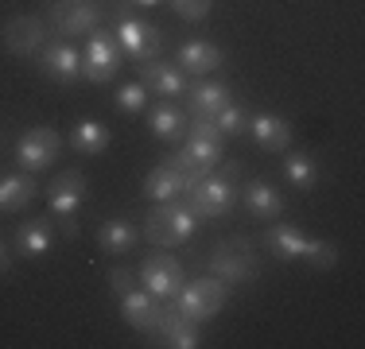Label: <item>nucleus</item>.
<instances>
[{
  "instance_id": "nucleus-1",
  "label": "nucleus",
  "mask_w": 365,
  "mask_h": 349,
  "mask_svg": "<svg viewBox=\"0 0 365 349\" xmlns=\"http://www.w3.org/2000/svg\"><path fill=\"white\" fill-rule=\"evenodd\" d=\"M225 155V136L206 120H187V136H182V147L171 155V163L187 174L190 182H198L202 174H210L222 163Z\"/></svg>"
},
{
  "instance_id": "nucleus-2",
  "label": "nucleus",
  "mask_w": 365,
  "mask_h": 349,
  "mask_svg": "<svg viewBox=\"0 0 365 349\" xmlns=\"http://www.w3.org/2000/svg\"><path fill=\"white\" fill-rule=\"evenodd\" d=\"M264 244L272 256L280 260H307L315 272H330L338 264V249L330 241H319V237H307L303 229L295 225H268L264 229Z\"/></svg>"
},
{
  "instance_id": "nucleus-3",
  "label": "nucleus",
  "mask_w": 365,
  "mask_h": 349,
  "mask_svg": "<svg viewBox=\"0 0 365 349\" xmlns=\"http://www.w3.org/2000/svg\"><path fill=\"white\" fill-rule=\"evenodd\" d=\"M198 229V217L190 214L187 202L171 198V202H155V209L144 217V237L155 244V249H175V244L190 241Z\"/></svg>"
},
{
  "instance_id": "nucleus-4",
  "label": "nucleus",
  "mask_w": 365,
  "mask_h": 349,
  "mask_svg": "<svg viewBox=\"0 0 365 349\" xmlns=\"http://www.w3.org/2000/svg\"><path fill=\"white\" fill-rule=\"evenodd\" d=\"M182 202L190 206V214H195L198 222H218V217H225L233 209V202H237V182H230L225 174L210 171L198 182H190Z\"/></svg>"
},
{
  "instance_id": "nucleus-5",
  "label": "nucleus",
  "mask_w": 365,
  "mask_h": 349,
  "mask_svg": "<svg viewBox=\"0 0 365 349\" xmlns=\"http://www.w3.org/2000/svg\"><path fill=\"white\" fill-rule=\"evenodd\" d=\"M113 35H117L120 51H125L133 63H148V58H155L163 47L160 28H155L152 20H144V16H128L125 8H117V28H113Z\"/></svg>"
},
{
  "instance_id": "nucleus-6",
  "label": "nucleus",
  "mask_w": 365,
  "mask_h": 349,
  "mask_svg": "<svg viewBox=\"0 0 365 349\" xmlns=\"http://www.w3.org/2000/svg\"><path fill=\"white\" fill-rule=\"evenodd\" d=\"M86 202V174L78 167H66L63 174H55V182L47 187V206L55 217H63V233L66 237H78V225H74V214L82 209Z\"/></svg>"
},
{
  "instance_id": "nucleus-7",
  "label": "nucleus",
  "mask_w": 365,
  "mask_h": 349,
  "mask_svg": "<svg viewBox=\"0 0 365 349\" xmlns=\"http://www.w3.org/2000/svg\"><path fill=\"white\" fill-rule=\"evenodd\" d=\"M175 299H179L175 307L182 311V318L210 322V318H218V311L225 307V283L218 276H202V279H195V283L179 287Z\"/></svg>"
},
{
  "instance_id": "nucleus-8",
  "label": "nucleus",
  "mask_w": 365,
  "mask_h": 349,
  "mask_svg": "<svg viewBox=\"0 0 365 349\" xmlns=\"http://www.w3.org/2000/svg\"><path fill=\"white\" fill-rule=\"evenodd\" d=\"M210 276H218L222 283H253L260 276V264L249 252V244L241 237H233L210 252Z\"/></svg>"
},
{
  "instance_id": "nucleus-9",
  "label": "nucleus",
  "mask_w": 365,
  "mask_h": 349,
  "mask_svg": "<svg viewBox=\"0 0 365 349\" xmlns=\"http://www.w3.org/2000/svg\"><path fill=\"white\" fill-rule=\"evenodd\" d=\"M120 63H125V51H120L117 35L93 28V39L86 43V51H82V74L90 78L93 85H106L117 78Z\"/></svg>"
},
{
  "instance_id": "nucleus-10",
  "label": "nucleus",
  "mask_w": 365,
  "mask_h": 349,
  "mask_svg": "<svg viewBox=\"0 0 365 349\" xmlns=\"http://www.w3.org/2000/svg\"><path fill=\"white\" fill-rule=\"evenodd\" d=\"M58 152H63V136H58L55 128L39 125V128H28V132L20 136V144H16V163H20V171L39 174L58 160Z\"/></svg>"
},
{
  "instance_id": "nucleus-11",
  "label": "nucleus",
  "mask_w": 365,
  "mask_h": 349,
  "mask_svg": "<svg viewBox=\"0 0 365 349\" xmlns=\"http://www.w3.org/2000/svg\"><path fill=\"white\" fill-rule=\"evenodd\" d=\"M140 283H144V291L155 295V299H175L179 287H182V264L171 252H152L140 264Z\"/></svg>"
},
{
  "instance_id": "nucleus-12",
  "label": "nucleus",
  "mask_w": 365,
  "mask_h": 349,
  "mask_svg": "<svg viewBox=\"0 0 365 349\" xmlns=\"http://www.w3.org/2000/svg\"><path fill=\"white\" fill-rule=\"evenodd\" d=\"M0 43H4L8 55L31 58L36 51H43V43H47V20H39V16H12V20L0 28Z\"/></svg>"
},
{
  "instance_id": "nucleus-13",
  "label": "nucleus",
  "mask_w": 365,
  "mask_h": 349,
  "mask_svg": "<svg viewBox=\"0 0 365 349\" xmlns=\"http://www.w3.org/2000/svg\"><path fill=\"white\" fill-rule=\"evenodd\" d=\"M98 20H101V8L93 0H55L47 12V31L86 35L98 28Z\"/></svg>"
},
{
  "instance_id": "nucleus-14",
  "label": "nucleus",
  "mask_w": 365,
  "mask_h": 349,
  "mask_svg": "<svg viewBox=\"0 0 365 349\" xmlns=\"http://www.w3.org/2000/svg\"><path fill=\"white\" fill-rule=\"evenodd\" d=\"M39 70L51 78V82L58 85H74L78 78H82V55L71 47V43H47V47L39 51Z\"/></svg>"
},
{
  "instance_id": "nucleus-15",
  "label": "nucleus",
  "mask_w": 365,
  "mask_h": 349,
  "mask_svg": "<svg viewBox=\"0 0 365 349\" xmlns=\"http://www.w3.org/2000/svg\"><path fill=\"white\" fill-rule=\"evenodd\" d=\"M136 74H140V85L148 93H160V98H182L187 93V74L175 63L148 58V63H136Z\"/></svg>"
},
{
  "instance_id": "nucleus-16",
  "label": "nucleus",
  "mask_w": 365,
  "mask_h": 349,
  "mask_svg": "<svg viewBox=\"0 0 365 349\" xmlns=\"http://www.w3.org/2000/svg\"><path fill=\"white\" fill-rule=\"evenodd\" d=\"M230 105V85L222 82H195L187 90V120H206L214 125V117Z\"/></svg>"
},
{
  "instance_id": "nucleus-17",
  "label": "nucleus",
  "mask_w": 365,
  "mask_h": 349,
  "mask_svg": "<svg viewBox=\"0 0 365 349\" xmlns=\"http://www.w3.org/2000/svg\"><path fill=\"white\" fill-rule=\"evenodd\" d=\"M117 299H120V314H125L128 326L140 330V334H148V338H155V322H160V303H155V295L128 287L125 295H117Z\"/></svg>"
},
{
  "instance_id": "nucleus-18",
  "label": "nucleus",
  "mask_w": 365,
  "mask_h": 349,
  "mask_svg": "<svg viewBox=\"0 0 365 349\" xmlns=\"http://www.w3.org/2000/svg\"><path fill=\"white\" fill-rule=\"evenodd\" d=\"M222 63H225V51L218 47V43H206V39H190L175 51V66L182 70V74H195V78L218 70Z\"/></svg>"
},
{
  "instance_id": "nucleus-19",
  "label": "nucleus",
  "mask_w": 365,
  "mask_h": 349,
  "mask_svg": "<svg viewBox=\"0 0 365 349\" xmlns=\"http://www.w3.org/2000/svg\"><path fill=\"white\" fill-rule=\"evenodd\" d=\"M187 187H190V179L171 160L155 163V167L148 171V179H144V194L152 198V202H171V198H182V194H187Z\"/></svg>"
},
{
  "instance_id": "nucleus-20",
  "label": "nucleus",
  "mask_w": 365,
  "mask_h": 349,
  "mask_svg": "<svg viewBox=\"0 0 365 349\" xmlns=\"http://www.w3.org/2000/svg\"><path fill=\"white\" fill-rule=\"evenodd\" d=\"M241 202H245L249 217H257V222H276V217L288 209V202H284V194L276 187H268L264 179H253L245 182V190H241Z\"/></svg>"
},
{
  "instance_id": "nucleus-21",
  "label": "nucleus",
  "mask_w": 365,
  "mask_h": 349,
  "mask_svg": "<svg viewBox=\"0 0 365 349\" xmlns=\"http://www.w3.org/2000/svg\"><path fill=\"white\" fill-rule=\"evenodd\" d=\"M249 136L264 152H288L292 147V125L276 113H249Z\"/></svg>"
},
{
  "instance_id": "nucleus-22",
  "label": "nucleus",
  "mask_w": 365,
  "mask_h": 349,
  "mask_svg": "<svg viewBox=\"0 0 365 349\" xmlns=\"http://www.w3.org/2000/svg\"><path fill=\"white\" fill-rule=\"evenodd\" d=\"M16 252L20 256H47L51 249H55V225L47 222V217H31V222H20L16 225Z\"/></svg>"
},
{
  "instance_id": "nucleus-23",
  "label": "nucleus",
  "mask_w": 365,
  "mask_h": 349,
  "mask_svg": "<svg viewBox=\"0 0 365 349\" xmlns=\"http://www.w3.org/2000/svg\"><path fill=\"white\" fill-rule=\"evenodd\" d=\"M39 187H36V174L28 171H16V174H4L0 179V214H20L36 202Z\"/></svg>"
},
{
  "instance_id": "nucleus-24",
  "label": "nucleus",
  "mask_w": 365,
  "mask_h": 349,
  "mask_svg": "<svg viewBox=\"0 0 365 349\" xmlns=\"http://www.w3.org/2000/svg\"><path fill=\"white\" fill-rule=\"evenodd\" d=\"M148 128L160 140H182L187 136V113L175 105V98H163L148 109Z\"/></svg>"
},
{
  "instance_id": "nucleus-25",
  "label": "nucleus",
  "mask_w": 365,
  "mask_h": 349,
  "mask_svg": "<svg viewBox=\"0 0 365 349\" xmlns=\"http://www.w3.org/2000/svg\"><path fill=\"white\" fill-rule=\"evenodd\" d=\"M136 241H140V233H136L133 225L125 222V217H109V222L98 225V244H101V252H109V256L133 252Z\"/></svg>"
},
{
  "instance_id": "nucleus-26",
  "label": "nucleus",
  "mask_w": 365,
  "mask_h": 349,
  "mask_svg": "<svg viewBox=\"0 0 365 349\" xmlns=\"http://www.w3.org/2000/svg\"><path fill=\"white\" fill-rule=\"evenodd\" d=\"M109 144H113L109 128L101 125V120H93V117L78 120L74 132H71V147H74L78 155H106V147H109Z\"/></svg>"
},
{
  "instance_id": "nucleus-27",
  "label": "nucleus",
  "mask_w": 365,
  "mask_h": 349,
  "mask_svg": "<svg viewBox=\"0 0 365 349\" xmlns=\"http://www.w3.org/2000/svg\"><path fill=\"white\" fill-rule=\"evenodd\" d=\"M284 179H288V187L295 190H315L319 187V163L311 160V152H288L284 155Z\"/></svg>"
},
{
  "instance_id": "nucleus-28",
  "label": "nucleus",
  "mask_w": 365,
  "mask_h": 349,
  "mask_svg": "<svg viewBox=\"0 0 365 349\" xmlns=\"http://www.w3.org/2000/svg\"><path fill=\"white\" fill-rule=\"evenodd\" d=\"M214 128H218L222 136H245L249 132V109H241V105H225V109L214 117Z\"/></svg>"
},
{
  "instance_id": "nucleus-29",
  "label": "nucleus",
  "mask_w": 365,
  "mask_h": 349,
  "mask_svg": "<svg viewBox=\"0 0 365 349\" xmlns=\"http://www.w3.org/2000/svg\"><path fill=\"white\" fill-rule=\"evenodd\" d=\"M113 101H117L120 113H140L144 105H148V90H144L140 82H125V85L117 90V98H113Z\"/></svg>"
},
{
  "instance_id": "nucleus-30",
  "label": "nucleus",
  "mask_w": 365,
  "mask_h": 349,
  "mask_svg": "<svg viewBox=\"0 0 365 349\" xmlns=\"http://www.w3.org/2000/svg\"><path fill=\"white\" fill-rule=\"evenodd\" d=\"M163 345H171V349H198V345H202V338H198V322H190V318L179 322V326L163 338Z\"/></svg>"
},
{
  "instance_id": "nucleus-31",
  "label": "nucleus",
  "mask_w": 365,
  "mask_h": 349,
  "mask_svg": "<svg viewBox=\"0 0 365 349\" xmlns=\"http://www.w3.org/2000/svg\"><path fill=\"white\" fill-rule=\"evenodd\" d=\"M168 4H171V12L187 24H198V20L210 16V0H168Z\"/></svg>"
},
{
  "instance_id": "nucleus-32",
  "label": "nucleus",
  "mask_w": 365,
  "mask_h": 349,
  "mask_svg": "<svg viewBox=\"0 0 365 349\" xmlns=\"http://www.w3.org/2000/svg\"><path fill=\"white\" fill-rule=\"evenodd\" d=\"M109 287H113L117 295H125L128 287H136V283H133V272H128V268H109Z\"/></svg>"
},
{
  "instance_id": "nucleus-33",
  "label": "nucleus",
  "mask_w": 365,
  "mask_h": 349,
  "mask_svg": "<svg viewBox=\"0 0 365 349\" xmlns=\"http://www.w3.org/2000/svg\"><path fill=\"white\" fill-rule=\"evenodd\" d=\"M12 272V252L4 249V241H0V276H8Z\"/></svg>"
},
{
  "instance_id": "nucleus-34",
  "label": "nucleus",
  "mask_w": 365,
  "mask_h": 349,
  "mask_svg": "<svg viewBox=\"0 0 365 349\" xmlns=\"http://www.w3.org/2000/svg\"><path fill=\"white\" fill-rule=\"evenodd\" d=\"M125 4H136V8H155V4H168V0H125Z\"/></svg>"
}]
</instances>
